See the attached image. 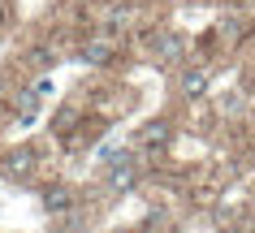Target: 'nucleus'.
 I'll use <instances>...</instances> for the list:
<instances>
[{"label":"nucleus","mask_w":255,"mask_h":233,"mask_svg":"<svg viewBox=\"0 0 255 233\" xmlns=\"http://www.w3.org/2000/svg\"><path fill=\"white\" fill-rule=\"evenodd\" d=\"M30 168H35V151H26V147H17V151H9V160H4V168H0V173H4V177H26Z\"/></svg>","instance_id":"f257e3e1"},{"label":"nucleus","mask_w":255,"mask_h":233,"mask_svg":"<svg viewBox=\"0 0 255 233\" xmlns=\"http://www.w3.org/2000/svg\"><path fill=\"white\" fill-rule=\"evenodd\" d=\"M43 207H48V212H69V207H74V190H65V186L43 190Z\"/></svg>","instance_id":"f03ea898"},{"label":"nucleus","mask_w":255,"mask_h":233,"mask_svg":"<svg viewBox=\"0 0 255 233\" xmlns=\"http://www.w3.org/2000/svg\"><path fill=\"white\" fill-rule=\"evenodd\" d=\"M108 186H113V190H130V186H134V168H130V155H121V160H117V168H113Z\"/></svg>","instance_id":"7ed1b4c3"},{"label":"nucleus","mask_w":255,"mask_h":233,"mask_svg":"<svg viewBox=\"0 0 255 233\" xmlns=\"http://www.w3.org/2000/svg\"><path fill=\"white\" fill-rule=\"evenodd\" d=\"M108 56H113L108 39H95V43H87V52H82V61H87V65H104Z\"/></svg>","instance_id":"20e7f679"},{"label":"nucleus","mask_w":255,"mask_h":233,"mask_svg":"<svg viewBox=\"0 0 255 233\" xmlns=\"http://www.w3.org/2000/svg\"><path fill=\"white\" fill-rule=\"evenodd\" d=\"M182 91H186V95H203V91H208V74H203V69H190L186 78H182Z\"/></svg>","instance_id":"39448f33"},{"label":"nucleus","mask_w":255,"mask_h":233,"mask_svg":"<svg viewBox=\"0 0 255 233\" xmlns=\"http://www.w3.org/2000/svg\"><path fill=\"white\" fill-rule=\"evenodd\" d=\"M138 138H143L147 147H160L164 138H169V125H164V121H151V125H143V134H138Z\"/></svg>","instance_id":"423d86ee"},{"label":"nucleus","mask_w":255,"mask_h":233,"mask_svg":"<svg viewBox=\"0 0 255 233\" xmlns=\"http://www.w3.org/2000/svg\"><path fill=\"white\" fill-rule=\"evenodd\" d=\"M177 52H182V43H177V39H169V43H160V56H164V61H173Z\"/></svg>","instance_id":"0eeeda50"}]
</instances>
